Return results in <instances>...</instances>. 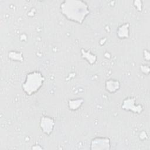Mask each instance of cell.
I'll use <instances>...</instances> for the list:
<instances>
[{"instance_id": "9", "label": "cell", "mask_w": 150, "mask_h": 150, "mask_svg": "<svg viewBox=\"0 0 150 150\" xmlns=\"http://www.w3.org/2000/svg\"><path fill=\"white\" fill-rule=\"evenodd\" d=\"M81 54H82V57L83 59H86L87 62L91 64H94L97 60L96 56L92 54L90 51H86L85 50L82 49Z\"/></svg>"}, {"instance_id": "2", "label": "cell", "mask_w": 150, "mask_h": 150, "mask_svg": "<svg viewBox=\"0 0 150 150\" xmlns=\"http://www.w3.org/2000/svg\"><path fill=\"white\" fill-rule=\"evenodd\" d=\"M45 77L39 71H33L26 75L25 81L22 84L24 93L28 96H32L43 86Z\"/></svg>"}, {"instance_id": "3", "label": "cell", "mask_w": 150, "mask_h": 150, "mask_svg": "<svg viewBox=\"0 0 150 150\" xmlns=\"http://www.w3.org/2000/svg\"><path fill=\"white\" fill-rule=\"evenodd\" d=\"M121 108L125 111H129L137 114H139L143 111L142 105L141 104L135 105V98L132 97H128L124 100Z\"/></svg>"}, {"instance_id": "4", "label": "cell", "mask_w": 150, "mask_h": 150, "mask_svg": "<svg viewBox=\"0 0 150 150\" xmlns=\"http://www.w3.org/2000/svg\"><path fill=\"white\" fill-rule=\"evenodd\" d=\"M55 125L54 119L49 116H43L40 118V127L42 131L47 135H50L53 131Z\"/></svg>"}, {"instance_id": "1", "label": "cell", "mask_w": 150, "mask_h": 150, "mask_svg": "<svg viewBox=\"0 0 150 150\" xmlns=\"http://www.w3.org/2000/svg\"><path fill=\"white\" fill-rule=\"evenodd\" d=\"M60 12L68 20L82 24L90 14L87 4L81 0H65L60 5Z\"/></svg>"}, {"instance_id": "5", "label": "cell", "mask_w": 150, "mask_h": 150, "mask_svg": "<svg viewBox=\"0 0 150 150\" xmlns=\"http://www.w3.org/2000/svg\"><path fill=\"white\" fill-rule=\"evenodd\" d=\"M110 139L107 137H96L91 142V149H109Z\"/></svg>"}, {"instance_id": "10", "label": "cell", "mask_w": 150, "mask_h": 150, "mask_svg": "<svg viewBox=\"0 0 150 150\" xmlns=\"http://www.w3.org/2000/svg\"><path fill=\"white\" fill-rule=\"evenodd\" d=\"M8 57L12 60L16 62H22L23 60L22 53L18 51H10L8 53Z\"/></svg>"}, {"instance_id": "8", "label": "cell", "mask_w": 150, "mask_h": 150, "mask_svg": "<svg viewBox=\"0 0 150 150\" xmlns=\"http://www.w3.org/2000/svg\"><path fill=\"white\" fill-rule=\"evenodd\" d=\"M84 103L83 98H77L73 100H70L68 102V106L70 110L75 111L78 110Z\"/></svg>"}, {"instance_id": "6", "label": "cell", "mask_w": 150, "mask_h": 150, "mask_svg": "<svg viewBox=\"0 0 150 150\" xmlns=\"http://www.w3.org/2000/svg\"><path fill=\"white\" fill-rule=\"evenodd\" d=\"M105 87L108 92L110 93H114L120 89V83L118 80L110 79L106 81Z\"/></svg>"}, {"instance_id": "7", "label": "cell", "mask_w": 150, "mask_h": 150, "mask_svg": "<svg viewBox=\"0 0 150 150\" xmlns=\"http://www.w3.org/2000/svg\"><path fill=\"white\" fill-rule=\"evenodd\" d=\"M129 24L125 23L119 26L117 30V35L120 39L128 38L129 36Z\"/></svg>"}]
</instances>
